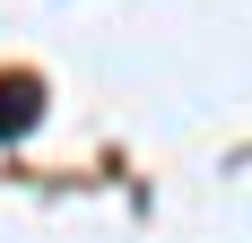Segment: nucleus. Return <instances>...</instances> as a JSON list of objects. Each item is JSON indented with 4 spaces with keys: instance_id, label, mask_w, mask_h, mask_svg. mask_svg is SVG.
Instances as JSON below:
<instances>
[{
    "instance_id": "f257e3e1",
    "label": "nucleus",
    "mask_w": 252,
    "mask_h": 243,
    "mask_svg": "<svg viewBox=\"0 0 252 243\" xmlns=\"http://www.w3.org/2000/svg\"><path fill=\"white\" fill-rule=\"evenodd\" d=\"M35 122H44V78L9 70V78H0V139H26Z\"/></svg>"
}]
</instances>
